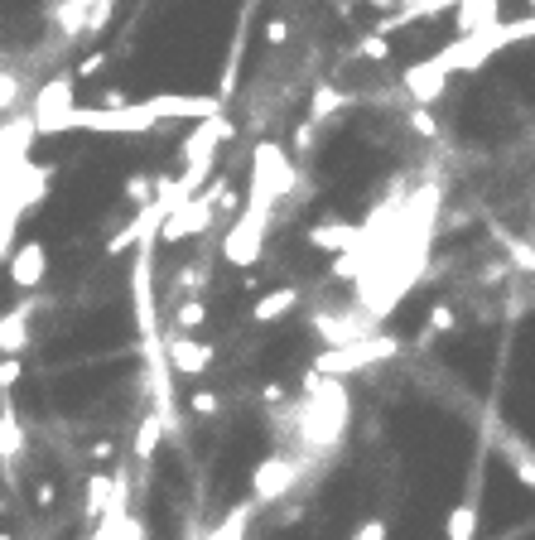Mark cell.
I'll return each instance as SVG.
<instances>
[{"instance_id":"cb8c5ba5","label":"cell","mask_w":535,"mask_h":540,"mask_svg":"<svg viewBox=\"0 0 535 540\" xmlns=\"http://www.w3.org/2000/svg\"><path fill=\"white\" fill-rule=\"evenodd\" d=\"M25 377V367H20V357H0V396H10V386Z\"/></svg>"},{"instance_id":"7c38bea8","label":"cell","mask_w":535,"mask_h":540,"mask_svg":"<svg viewBox=\"0 0 535 540\" xmlns=\"http://www.w3.org/2000/svg\"><path fill=\"white\" fill-rule=\"evenodd\" d=\"M34 299L20 304V309H10V314H0V357H20L29 348V319H34Z\"/></svg>"},{"instance_id":"8992f818","label":"cell","mask_w":535,"mask_h":540,"mask_svg":"<svg viewBox=\"0 0 535 540\" xmlns=\"http://www.w3.org/2000/svg\"><path fill=\"white\" fill-rule=\"evenodd\" d=\"M150 261H155V237L140 242V256H135V270H131L135 324L145 333V343H155V275H150Z\"/></svg>"},{"instance_id":"30bf717a","label":"cell","mask_w":535,"mask_h":540,"mask_svg":"<svg viewBox=\"0 0 535 540\" xmlns=\"http://www.w3.org/2000/svg\"><path fill=\"white\" fill-rule=\"evenodd\" d=\"M290 483H295V463L290 459H261L256 473H251V492L261 502H280V492H290Z\"/></svg>"},{"instance_id":"2e32d148","label":"cell","mask_w":535,"mask_h":540,"mask_svg":"<svg viewBox=\"0 0 535 540\" xmlns=\"http://www.w3.org/2000/svg\"><path fill=\"white\" fill-rule=\"evenodd\" d=\"M458 39L463 34H478V29L497 25V0H458Z\"/></svg>"},{"instance_id":"5b68a950","label":"cell","mask_w":535,"mask_h":540,"mask_svg":"<svg viewBox=\"0 0 535 540\" xmlns=\"http://www.w3.org/2000/svg\"><path fill=\"white\" fill-rule=\"evenodd\" d=\"M78 78L73 73H58V78H49L39 92H34V111H29V121H34V135H44L49 126H54L63 111H73L78 102Z\"/></svg>"},{"instance_id":"ffe728a7","label":"cell","mask_w":535,"mask_h":540,"mask_svg":"<svg viewBox=\"0 0 535 540\" xmlns=\"http://www.w3.org/2000/svg\"><path fill=\"white\" fill-rule=\"evenodd\" d=\"M174 324H179V333L203 328V324H208V304H203V299H184V304L174 309Z\"/></svg>"},{"instance_id":"83f0119b","label":"cell","mask_w":535,"mask_h":540,"mask_svg":"<svg viewBox=\"0 0 535 540\" xmlns=\"http://www.w3.org/2000/svg\"><path fill=\"white\" fill-rule=\"evenodd\" d=\"M266 44H290V20H266Z\"/></svg>"},{"instance_id":"5bb4252c","label":"cell","mask_w":535,"mask_h":540,"mask_svg":"<svg viewBox=\"0 0 535 540\" xmlns=\"http://www.w3.org/2000/svg\"><path fill=\"white\" fill-rule=\"evenodd\" d=\"M295 309H299V290L285 285V290H270V295L256 299V304H251V319H256V324H275V319H285V314H295Z\"/></svg>"},{"instance_id":"1f68e13d","label":"cell","mask_w":535,"mask_h":540,"mask_svg":"<svg viewBox=\"0 0 535 540\" xmlns=\"http://www.w3.org/2000/svg\"><path fill=\"white\" fill-rule=\"evenodd\" d=\"M376 10H391V5H396V0H372Z\"/></svg>"},{"instance_id":"ba28073f","label":"cell","mask_w":535,"mask_h":540,"mask_svg":"<svg viewBox=\"0 0 535 540\" xmlns=\"http://www.w3.org/2000/svg\"><path fill=\"white\" fill-rule=\"evenodd\" d=\"M391 352H396V343H391V338L352 343V348L323 352L319 362H314V372H323V377H333V372H357V367H367V362H381V357H391Z\"/></svg>"},{"instance_id":"f546056e","label":"cell","mask_w":535,"mask_h":540,"mask_svg":"<svg viewBox=\"0 0 535 540\" xmlns=\"http://www.w3.org/2000/svg\"><path fill=\"white\" fill-rule=\"evenodd\" d=\"M54 502H58V487L54 483H39V487H34V507H44V512H49Z\"/></svg>"},{"instance_id":"44dd1931","label":"cell","mask_w":535,"mask_h":540,"mask_svg":"<svg viewBox=\"0 0 535 540\" xmlns=\"http://www.w3.org/2000/svg\"><path fill=\"white\" fill-rule=\"evenodd\" d=\"M126 198H131L135 208L155 203V179H150V174H135V179H126Z\"/></svg>"},{"instance_id":"d6986e66","label":"cell","mask_w":535,"mask_h":540,"mask_svg":"<svg viewBox=\"0 0 535 540\" xmlns=\"http://www.w3.org/2000/svg\"><path fill=\"white\" fill-rule=\"evenodd\" d=\"M160 434H164V420H160V415H145V420H140V434H135V459H140V463L155 459Z\"/></svg>"},{"instance_id":"f1b7e54d","label":"cell","mask_w":535,"mask_h":540,"mask_svg":"<svg viewBox=\"0 0 535 540\" xmlns=\"http://www.w3.org/2000/svg\"><path fill=\"white\" fill-rule=\"evenodd\" d=\"M102 68H107V54H87V58H82V63H78V73H73V78H92V73H102Z\"/></svg>"},{"instance_id":"8fae6325","label":"cell","mask_w":535,"mask_h":540,"mask_svg":"<svg viewBox=\"0 0 535 540\" xmlns=\"http://www.w3.org/2000/svg\"><path fill=\"white\" fill-rule=\"evenodd\" d=\"M164 348H169V367H174V372H184V377H203V372L213 367V357H217L208 343L184 338V333H179L174 343H164Z\"/></svg>"},{"instance_id":"9a60e30c","label":"cell","mask_w":535,"mask_h":540,"mask_svg":"<svg viewBox=\"0 0 535 540\" xmlns=\"http://www.w3.org/2000/svg\"><path fill=\"white\" fill-rule=\"evenodd\" d=\"M309 246H319V251H352V246H362V232L348 227V222H323V227H309Z\"/></svg>"},{"instance_id":"ac0fdd59","label":"cell","mask_w":535,"mask_h":540,"mask_svg":"<svg viewBox=\"0 0 535 540\" xmlns=\"http://www.w3.org/2000/svg\"><path fill=\"white\" fill-rule=\"evenodd\" d=\"M111 502H116V478H87V521H102L111 512Z\"/></svg>"},{"instance_id":"d4e9b609","label":"cell","mask_w":535,"mask_h":540,"mask_svg":"<svg viewBox=\"0 0 535 540\" xmlns=\"http://www.w3.org/2000/svg\"><path fill=\"white\" fill-rule=\"evenodd\" d=\"M357 49H362L367 58H376V63H381V58L391 54V44H386V34H381V29H372V34H362V44H357Z\"/></svg>"},{"instance_id":"9c48e42d","label":"cell","mask_w":535,"mask_h":540,"mask_svg":"<svg viewBox=\"0 0 535 540\" xmlns=\"http://www.w3.org/2000/svg\"><path fill=\"white\" fill-rule=\"evenodd\" d=\"M405 92H410L420 107H434V102L449 92V73H444L434 58H425V63H410V68H405Z\"/></svg>"},{"instance_id":"7402d4cb","label":"cell","mask_w":535,"mask_h":540,"mask_svg":"<svg viewBox=\"0 0 535 540\" xmlns=\"http://www.w3.org/2000/svg\"><path fill=\"white\" fill-rule=\"evenodd\" d=\"M188 410H193V415H203V420H213V415H217V396L208 391V386H198V391H188Z\"/></svg>"},{"instance_id":"4dcf8cb0","label":"cell","mask_w":535,"mask_h":540,"mask_svg":"<svg viewBox=\"0 0 535 540\" xmlns=\"http://www.w3.org/2000/svg\"><path fill=\"white\" fill-rule=\"evenodd\" d=\"M352 540H386V521H367V526H362Z\"/></svg>"},{"instance_id":"603a6c76","label":"cell","mask_w":535,"mask_h":540,"mask_svg":"<svg viewBox=\"0 0 535 540\" xmlns=\"http://www.w3.org/2000/svg\"><path fill=\"white\" fill-rule=\"evenodd\" d=\"M454 324H458L454 304H434V309H429V333H449Z\"/></svg>"},{"instance_id":"3957f363","label":"cell","mask_w":535,"mask_h":540,"mask_svg":"<svg viewBox=\"0 0 535 540\" xmlns=\"http://www.w3.org/2000/svg\"><path fill=\"white\" fill-rule=\"evenodd\" d=\"M266 222L270 213H256V208H246V213L227 227V237H222V261L237 270H251L261 261V251H266Z\"/></svg>"},{"instance_id":"e0dca14e","label":"cell","mask_w":535,"mask_h":540,"mask_svg":"<svg viewBox=\"0 0 535 540\" xmlns=\"http://www.w3.org/2000/svg\"><path fill=\"white\" fill-rule=\"evenodd\" d=\"M478 526H482V512H478V502L468 497V502H458L454 512H449L444 536H449V540H478Z\"/></svg>"},{"instance_id":"4316f807","label":"cell","mask_w":535,"mask_h":540,"mask_svg":"<svg viewBox=\"0 0 535 540\" xmlns=\"http://www.w3.org/2000/svg\"><path fill=\"white\" fill-rule=\"evenodd\" d=\"M338 102H343V97H338L333 87H323V92H314V121H319V116H328V111L338 107Z\"/></svg>"},{"instance_id":"52a82bcc","label":"cell","mask_w":535,"mask_h":540,"mask_svg":"<svg viewBox=\"0 0 535 540\" xmlns=\"http://www.w3.org/2000/svg\"><path fill=\"white\" fill-rule=\"evenodd\" d=\"M5 275L15 290H39L49 280V246L44 242H20L5 256Z\"/></svg>"},{"instance_id":"277c9868","label":"cell","mask_w":535,"mask_h":540,"mask_svg":"<svg viewBox=\"0 0 535 540\" xmlns=\"http://www.w3.org/2000/svg\"><path fill=\"white\" fill-rule=\"evenodd\" d=\"M213 227V198L203 193H193L188 203H179L174 213L160 222V232H155V242H164V246H174V242H188V237H198V232H208Z\"/></svg>"},{"instance_id":"6da1fadb","label":"cell","mask_w":535,"mask_h":540,"mask_svg":"<svg viewBox=\"0 0 535 540\" xmlns=\"http://www.w3.org/2000/svg\"><path fill=\"white\" fill-rule=\"evenodd\" d=\"M521 39H535V15H531V20H511V25L497 20V25L478 29V34H463V39H454L449 49H439L434 63H439L444 73H473V68H482V63L497 54V49L521 44Z\"/></svg>"},{"instance_id":"484cf974","label":"cell","mask_w":535,"mask_h":540,"mask_svg":"<svg viewBox=\"0 0 535 540\" xmlns=\"http://www.w3.org/2000/svg\"><path fill=\"white\" fill-rule=\"evenodd\" d=\"M20 102V78L15 73H0V111H10Z\"/></svg>"},{"instance_id":"7a4b0ae2","label":"cell","mask_w":535,"mask_h":540,"mask_svg":"<svg viewBox=\"0 0 535 540\" xmlns=\"http://www.w3.org/2000/svg\"><path fill=\"white\" fill-rule=\"evenodd\" d=\"M295 184V169L285 160V150L280 145H256V160H251V203L246 208H256V213H270L275 208V198H285Z\"/></svg>"},{"instance_id":"4fadbf2b","label":"cell","mask_w":535,"mask_h":540,"mask_svg":"<svg viewBox=\"0 0 535 540\" xmlns=\"http://www.w3.org/2000/svg\"><path fill=\"white\" fill-rule=\"evenodd\" d=\"M20 454H25V425H20L10 396H0V463L10 468V463H20Z\"/></svg>"}]
</instances>
